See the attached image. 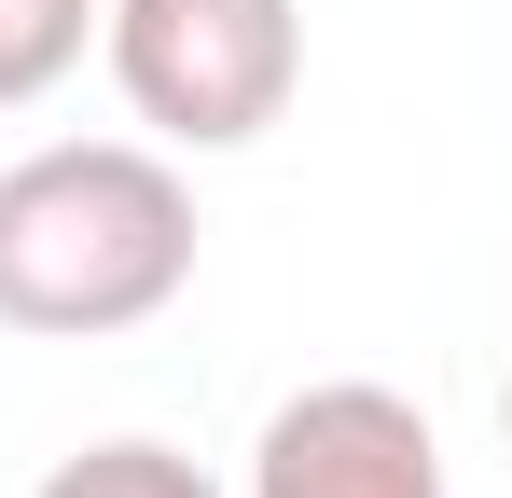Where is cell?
Returning a JSON list of instances; mask_svg holds the SVG:
<instances>
[{"instance_id":"cell-1","label":"cell","mask_w":512,"mask_h":498,"mask_svg":"<svg viewBox=\"0 0 512 498\" xmlns=\"http://www.w3.org/2000/svg\"><path fill=\"white\" fill-rule=\"evenodd\" d=\"M194 291V180L153 139H42L0 166V332L111 346Z\"/></svg>"},{"instance_id":"cell-2","label":"cell","mask_w":512,"mask_h":498,"mask_svg":"<svg viewBox=\"0 0 512 498\" xmlns=\"http://www.w3.org/2000/svg\"><path fill=\"white\" fill-rule=\"evenodd\" d=\"M97 56L153 153H250L305 83V0H97Z\"/></svg>"},{"instance_id":"cell-3","label":"cell","mask_w":512,"mask_h":498,"mask_svg":"<svg viewBox=\"0 0 512 498\" xmlns=\"http://www.w3.org/2000/svg\"><path fill=\"white\" fill-rule=\"evenodd\" d=\"M250 498H457L443 485V443L402 388L333 374V388H291L250 443Z\"/></svg>"},{"instance_id":"cell-4","label":"cell","mask_w":512,"mask_h":498,"mask_svg":"<svg viewBox=\"0 0 512 498\" xmlns=\"http://www.w3.org/2000/svg\"><path fill=\"white\" fill-rule=\"evenodd\" d=\"M84 42H97V0H0V111L56 97L84 70Z\"/></svg>"},{"instance_id":"cell-5","label":"cell","mask_w":512,"mask_h":498,"mask_svg":"<svg viewBox=\"0 0 512 498\" xmlns=\"http://www.w3.org/2000/svg\"><path fill=\"white\" fill-rule=\"evenodd\" d=\"M28 498H222V485H208L180 443H139V429H125V443H84V457H56Z\"/></svg>"},{"instance_id":"cell-6","label":"cell","mask_w":512,"mask_h":498,"mask_svg":"<svg viewBox=\"0 0 512 498\" xmlns=\"http://www.w3.org/2000/svg\"><path fill=\"white\" fill-rule=\"evenodd\" d=\"M499 429H512V388H499Z\"/></svg>"}]
</instances>
